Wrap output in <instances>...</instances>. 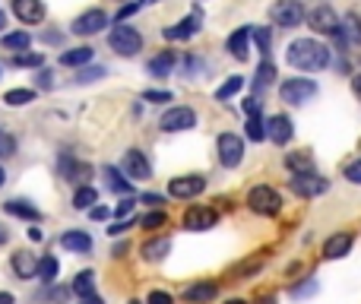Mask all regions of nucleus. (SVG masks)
<instances>
[{"label": "nucleus", "mask_w": 361, "mask_h": 304, "mask_svg": "<svg viewBox=\"0 0 361 304\" xmlns=\"http://www.w3.org/2000/svg\"><path fill=\"white\" fill-rule=\"evenodd\" d=\"M133 203H137V200H133V196H124V200L118 203V209H114V215H118V219H124V215H130V213H133Z\"/></svg>", "instance_id": "42"}, {"label": "nucleus", "mask_w": 361, "mask_h": 304, "mask_svg": "<svg viewBox=\"0 0 361 304\" xmlns=\"http://www.w3.org/2000/svg\"><path fill=\"white\" fill-rule=\"evenodd\" d=\"M4 101L10 108H23V105H29V101H35V92H32V89H10V92L4 95Z\"/></svg>", "instance_id": "35"}, {"label": "nucleus", "mask_w": 361, "mask_h": 304, "mask_svg": "<svg viewBox=\"0 0 361 304\" xmlns=\"http://www.w3.org/2000/svg\"><path fill=\"white\" fill-rule=\"evenodd\" d=\"M158 127H162L165 133L190 130V127H196V111L194 108H168V111L162 114V120H158Z\"/></svg>", "instance_id": "9"}, {"label": "nucleus", "mask_w": 361, "mask_h": 304, "mask_svg": "<svg viewBox=\"0 0 361 304\" xmlns=\"http://www.w3.org/2000/svg\"><path fill=\"white\" fill-rule=\"evenodd\" d=\"M57 270H61V266H57V260L51 257V253H44V257L38 260V272H35V276L42 279V282H54V279H57Z\"/></svg>", "instance_id": "32"}, {"label": "nucleus", "mask_w": 361, "mask_h": 304, "mask_svg": "<svg viewBox=\"0 0 361 304\" xmlns=\"http://www.w3.org/2000/svg\"><path fill=\"white\" fill-rule=\"evenodd\" d=\"M285 165H289L291 175H314L317 171L314 158H310L308 152H289V156H285Z\"/></svg>", "instance_id": "24"}, {"label": "nucleus", "mask_w": 361, "mask_h": 304, "mask_svg": "<svg viewBox=\"0 0 361 304\" xmlns=\"http://www.w3.org/2000/svg\"><path fill=\"white\" fill-rule=\"evenodd\" d=\"M0 304H13V295H10V291H0Z\"/></svg>", "instance_id": "56"}, {"label": "nucleus", "mask_w": 361, "mask_h": 304, "mask_svg": "<svg viewBox=\"0 0 361 304\" xmlns=\"http://www.w3.org/2000/svg\"><path fill=\"white\" fill-rule=\"evenodd\" d=\"M61 175H63V181L82 184V181H89V177H92V165L76 162V158H70V156H61Z\"/></svg>", "instance_id": "17"}, {"label": "nucleus", "mask_w": 361, "mask_h": 304, "mask_svg": "<svg viewBox=\"0 0 361 304\" xmlns=\"http://www.w3.org/2000/svg\"><path fill=\"white\" fill-rule=\"evenodd\" d=\"M16 137L13 133H6V130H0V158H13L16 156Z\"/></svg>", "instance_id": "39"}, {"label": "nucleus", "mask_w": 361, "mask_h": 304, "mask_svg": "<svg viewBox=\"0 0 361 304\" xmlns=\"http://www.w3.org/2000/svg\"><path fill=\"white\" fill-rule=\"evenodd\" d=\"M348 29H352V38L361 42V25H358V16H348Z\"/></svg>", "instance_id": "50"}, {"label": "nucleus", "mask_w": 361, "mask_h": 304, "mask_svg": "<svg viewBox=\"0 0 361 304\" xmlns=\"http://www.w3.org/2000/svg\"><path fill=\"white\" fill-rule=\"evenodd\" d=\"M289 187H291V194H295V196H304V200H310V196L327 194L329 184H327V177H320L314 171V175H291L289 177Z\"/></svg>", "instance_id": "6"}, {"label": "nucleus", "mask_w": 361, "mask_h": 304, "mask_svg": "<svg viewBox=\"0 0 361 304\" xmlns=\"http://www.w3.org/2000/svg\"><path fill=\"white\" fill-rule=\"evenodd\" d=\"M346 177L352 184H361V162H352V165H346Z\"/></svg>", "instance_id": "46"}, {"label": "nucleus", "mask_w": 361, "mask_h": 304, "mask_svg": "<svg viewBox=\"0 0 361 304\" xmlns=\"http://www.w3.org/2000/svg\"><path fill=\"white\" fill-rule=\"evenodd\" d=\"M6 238H10V232H6V228L0 225V244H6Z\"/></svg>", "instance_id": "57"}, {"label": "nucleus", "mask_w": 361, "mask_h": 304, "mask_svg": "<svg viewBox=\"0 0 361 304\" xmlns=\"http://www.w3.org/2000/svg\"><path fill=\"white\" fill-rule=\"evenodd\" d=\"M200 32V13H190V16H184L177 25H171V29H165L162 35L168 38V42H181V38H190Z\"/></svg>", "instance_id": "18"}, {"label": "nucleus", "mask_w": 361, "mask_h": 304, "mask_svg": "<svg viewBox=\"0 0 361 304\" xmlns=\"http://www.w3.org/2000/svg\"><path fill=\"white\" fill-rule=\"evenodd\" d=\"M139 228H165L168 225V215L165 213H149V215H139Z\"/></svg>", "instance_id": "40"}, {"label": "nucleus", "mask_w": 361, "mask_h": 304, "mask_svg": "<svg viewBox=\"0 0 361 304\" xmlns=\"http://www.w3.org/2000/svg\"><path fill=\"white\" fill-rule=\"evenodd\" d=\"M73 291H76V295H80V298H89V295H95V276H92V272H80V276H76L73 279Z\"/></svg>", "instance_id": "34"}, {"label": "nucleus", "mask_w": 361, "mask_h": 304, "mask_svg": "<svg viewBox=\"0 0 361 304\" xmlns=\"http://www.w3.org/2000/svg\"><path fill=\"white\" fill-rule=\"evenodd\" d=\"M225 304H247V301H241V298H232V301H225Z\"/></svg>", "instance_id": "59"}, {"label": "nucleus", "mask_w": 361, "mask_h": 304, "mask_svg": "<svg viewBox=\"0 0 361 304\" xmlns=\"http://www.w3.org/2000/svg\"><path fill=\"white\" fill-rule=\"evenodd\" d=\"M108 44H111V51H118L120 57H133L143 51V35H139L133 25L114 23V29L108 32Z\"/></svg>", "instance_id": "2"}, {"label": "nucleus", "mask_w": 361, "mask_h": 304, "mask_svg": "<svg viewBox=\"0 0 361 304\" xmlns=\"http://www.w3.org/2000/svg\"><path fill=\"white\" fill-rule=\"evenodd\" d=\"M95 51L92 48H73V51H63L61 54V63L63 67H86L89 61H92Z\"/></svg>", "instance_id": "29"}, {"label": "nucleus", "mask_w": 361, "mask_h": 304, "mask_svg": "<svg viewBox=\"0 0 361 304\" xmlns=\"http://www.w3.org/2000/svg\"><path fill=\"white\" fill-rule=\"evenodd\" d=\"M133 222H137V219H120V222H111V228H108V234H111V238H114V234H124L127 228L133 225Z\"/></svg>", "instance_id": "45"}, {"label": "nucleus", "mask_w": 361, "mask_h": 304, "mask_svg": "<svg viewBox=\"0 0 361 304\" xmlns=\"http://www.w3.org/2000/svg\"><path fill=\"white\" fill-rule=\"evenodd\" d=\"M352 234L348 232H336L333 238H327V244H323V257L327 260H339V257H346L348 251H352Z\"/></svg>", "instance_id": "19"}, {"label": "nucleus", "mask_w": 361, "mask_h": 304, "mask_svg": "<svg viewBox=\"0 0 361 304\" xmlns=\"http://www.w3.org/2000/svg\"><path fill=\"white\" fill-rule=\"evenodd\" d=\"M247 206H251V213H257V215H279L282 196H279L272 187L260 184V187H253L251 194H247Z\"/></svg>", "instance_id": "3"}, {"label": "nucleus", "mask_w": 361, "mask_h": 304, "mask_svg": "<svg viewBox=\"0 0 361 304\" xmlns=\"http://www.w3.org/2000/svg\"><path fill=\"white\" fill-rule=\"evenodd\" d=\"M352 89H355V95L361 99V73H355V80H352Z\"/></svg>", "instance_id": "53"}, {"label": "nucleus", "mask_w": 361, "mask_h": 304, "mask_svg": "<svg viewBox=\"0 0 361 304\" xmlns=\"http://www.w3.org/2000/svg\"><path fill=\"white\" fill-rule=\"evenodd\" d=\"M61 247L63 251H70V253H89L92 251V238H89L86 232H63L61 234Z\"/></svg>", "instance_id": "21"}, {"label": "nucleus", "mask_w": 361, "mask_h": 304, "mask_svg": "<svg viewBox=\"0 0 361 304\" xmlns=\"http://www.w3.org/2000/svg\"><path fill=\"white\" fill-rule=\"evenodd\" d=\"M13 272H16L19 279H35L38 272V257L29 251H16L13 253Z\"/></svg>", "instance_id": "20"}, {"label": "nucleus", "mask_w": 361, "mask_h": 304, "mask_svg": "<svg viewBox=\"0 0 361 304\" xmlns=\"http://www.w3.org/2000/svg\"><path fill=\"white\" fill-rule=\"evenodd\" d=\"M317 95V82L314 80H304V76H291L279 86V99L289 101V105H301V101L314 99Z\"/></svg>", "instance_id": "4"}, {"label": "nucleus", "mask_w": 361, "mask_h": 304, "mask_svg": "<svg viewBox=\"0 0 361 304\" xmlns=\"http://www.w3.org/2000/svg\"><path fill=\"white\" fill-rule=\"evenodd\" d=\"M29 238H32V241H42V238H44L42 228H29Z\"/></svg>", "instance_id": "54"}, {"label": "nucleus", "mask_w": 361, "mask_h": 304, "mask_svg": "<svg viewBox=\"0 0 361 304\" xmlns=\"http://www.w3.org/2000/svg\"><path fill=\"white\" fill-rule=\"evenodd\" d=\"M32 44V35L29 32H6L4 38H0V48L4 51H13V54H16V51H25Z\"/></svg>", "instance_id": "28"}, {"label": "nucleus", "mask_w": 361, "mask_h": 304, "mask_svg": "<svg viewBox=\"0 0 361 304\" xmlns=\"http://www.w3.org/2000/svg\"><path fill=\"white\" fill-rule=\"evenodd\" d=\"M4 209H6L10 215H16V219H29V222H38V219H42L38 206H32L29 200H6Z\"/></svg>", "instance_id": "25"}, {"label": "nucleus", "mask_w": 361, "mask_h": 304, "mask_svg": "<svg viewBox=\"0 0 361 304\" xmlns=\"http://www.w3.org/2000/svg\"><path fill=\"white\" fill-rule=\"evenodd\" d=\"M272 82H276V63H272L270 57H263L260 67H257V80H253V86H257V92H260V89L272 86Z\"/></svg>", "instance_id": "30"}, {"label": "nucleus", "mask_w": 361, "mask_h": 304, "mask_svg": "<svg viewBox=\"0 0 361 304\" xmlns=\"http://www.w3.org/2000/svg\"><path fill=\"white\" fill-rule=\"evenodd\" d=\"M0 70H4V67H0Z\"/></svg>", "instance_id": "62"}, {"label": "nucleus", "mask_w": 361, "mask_h": 304, "mask_svg": "<svg viewBox=\"0 0 361 304\" xmlns=\"http://www.w3.org/2000/svg\"><path fill=\"white\" fill-rule=\"evenodd\" d=\"M285 61H289L295 70L317 73V70H323L329 63V48L327 44H320V42H314V38H298V42L289 44Z\"/></svg>", "instance_id": "1"}, {"label": "nucleus", "mask_w": 361, "mask_h": 304, "mask_svg": "<svg viewBox=\"0 0 361 304\" xmlns=\"http://www.w3.org/2000/svg\"><path fill=\"white\" fill-rule=\"evenodd\" d=\"M244 111L247 114H260V99H247L244 101Z\"/></svg>", "instance_id": "51"}, {"label": "nucleus", "mask_w": 361, "mask_h": 304, "mask_svg": "<svg viewBox=\"0 0 361 304\" xmlns=\"http://www.w3.org/2000/svg\"><path fill=\"white\" fill-rule=\"evenodd\" d=\"M215 295H219V285L209 282V279L194 282V285H187V289H184V301H190V304H209Z\"/></svg>", "instance_id": "16"}, {"label": "nucleus", "mask_w": 361, "mask_h": 304, "mask_svg": "<svg viewBox=\"0 0 361 304\" xmlns=\"http://www.w3.org/2000/svg\"><path fill=\"white\" fill-rule=\"evenodd\" d=\"M143 101H156V105H162V101H171V92H156V89H149V92H143Z\"/></svg>", "instance_id": "44"}, {"label": "nucleus", "mask_w": 361, "mask_h": 304, "mask_svg": "<svg viewBox=\"0 0 361 304\" xmlns=\"http://www.w3.org/2000/svg\"><path fill=\"white\" fill-rule=\"evenodd\" d=\"M51 82H54V80H51V70H42V73H38V86H42V89H48Z\"/></svg>", "instance_id": "52"}, {"label": "nucleus", "mask_w": 361, "mask_h": 304, "mask_svg": "<svg viewBox=\"0 0 361 304\" xmlns=\"http://www.w3.org/2000/svg\"><path fill=\"white\" fill-rule=\"evenodd\" d=\"M203 190H206V181H203L200 175L171 177V184H168V194L177 196V200H194V196H200Z\"/></svg>", "instance_id": "10"}, {"label": "nucleus", "mask_w": 361, "mask_h": 304, "mask_svg": "<svg viewBox=\"0 0 361 304\" xmlns=\"http://www.w3.org/2000/svg\"><path fill=\"white\" fill-rule=\"evenodd\" d=\"M89 209H92L89 215H92L95 222H101V219H108V215H111V209H108V206H89Z\"/></svg>", "instance_id": "49"}, {"label": "nucleus", "mask_w": 361, "mask_h": 304, "mask_svg": "<svg viewBox=\"0 0 361 304\" xmlns=\"http://www.w3.org/2000/svg\"><path fill=\"white\" fill-rule=\"evenodd\" d=\"M241 86H244V76H228V80L222 82L219 89H215V99H219V101L232 99L234 92H241Z\"/></svg>", "instance_id": "36"}, {"label": "nucleus", "mask_w": 361, "mask_h": 304, "mask_svg": "<svg viewBox=\"0 0 361 304\" xmlns=\"http://www.w3.org/2000/svg\"><path fill=\"white\" fill-rule=\"evenodd\" d=\"M215 222H219V215L209 206H190L184 213V228L187 232H209V228H215Z\"/></svg>", "instance_id": "11"}, {"label": "nucleus", "mask_w": 361, "mask_h": 304, "mask_svg": "<svg viewBox=\"0 0 361 304\" xmlns=\"http://www.w3.org/2000/svg\"><path fill=\"white\" fill-rule=\"evenodd\" d=\"M215 152H219V162L225 168H238L241 158H244V143H241L238 133H222L219 143H215Z\"/></svg>", "instance_id": "7"}, {"label": "nucleus", "mask_w": 361, "mask_h": 304, "mask_svg": "<svg viewBox=\"0 0 361 304\" xmlns=\"http://www.w3.org/2000/svg\"><path fill=\"white\" fill-rule=\"evenodd\" d=\"M124 171H127L130 177H137V181H149V177H152L149 158H146L139 149H130V152L124 156Z\"/></svg>", "instance_id": "15"}, {"label": "nucleus", "mask_w": 361, "mask_h": 304, "mask_svg": "<svg viewBox=\"0 0 361 304\" xmlns=\"http://www.w3.org/2000/svg\"><path fill=\"white\" fill-rule=\"evenodd\" d=\"M308 25L314 32H320V35H333V38L342 32V19L336 16L329 6H314V10L308 13Z\"/></svg>", "instance_id": "8"}, {"label": "nucleus", "mask_w": 361, "mask_h": 304, "mask_svg": "<svg viewBox=\"0 0 361 304\" xmlns=\"http://www.w3.org/2000/svg\"><path fill=\"white\" fill-rule=\"evenodd\" d=\"M108 25V13L105 10H86L82 16L73 19V35H95V32H101Z\"/></svg>", "instance_id": "12"}, {"label": "nucleus", "mask_w": 361, "mask_h": 304, "mask_svg": "<svg viewBox=\"0 0 361 304\" xmlns=\"http://www.w3.org/2000/svg\"><path fill=\"white\" fill-rule=\"evenodd\" d=\"M44 63V54L42 51H16V54H13V67H42Z\"/></svg>", "instance_id": "31"}, {"label": "nucleus", "mask_w": 361, "mask_h": 304, "mask_svg": "<svg viewBox=\"0 0 361 304\" xmlns=\"http://www.w3.org/2000/svg\"><path fill=\"white\" fill-rule=\"evenodd\" d=\"M260 304H276V301H260Z\"/></svg>", "instance_id": "60"}, {"label": "nucleus", "mask_w": 361, "mask_h": 304, "mask_svg": "<svg viewBox=\"0 0 361 304\" xmlns=\"http://www.w3.org/2000/svg\"><path fill=\"white\" fill-rule=\"evenodd\" d=\"M247 139H253V143H263L266 139V127H263V120L257 118V114H247Z\"/></svg>", "instance_id": "37"}, {"label": "nucleus", "mask_w": 361, "mask_h": 304, "mask_svg": "<svg viewBox=\"0 0 361 304\" xmlns=\"http://www.w3.org/2000/svg\"><path fill=\"white\" fill-rule=\"evenodd\" d=\"M6 184V171H4V165H0V187Z\"/></svg>", "instance_id": "58"}, {"label": "nucleus", "mask_w": 361, "mask_h": 304, "mask_svg": "<svg viewBox=\"0 0 361 304\" xmlns=\"http://www.w3.org/2000/svg\"><path fill=\"white\" fill-rule=\"evenodd\" d=\"M171 67H175V54H171V51H162L158 57H152V61H149V76L165 80V76L171 73Z\"/></svg>", "instance_id": "27"}, {"label": "nucleus", "mask_w": 361, "mask_h": 304, "mask_svg": "<svg viewBox=\"0 0 361 304\" xmlns=\"http://www.w3.org/2000/svg\"><path fill=\"white\" fill-rule=\"evenodd\" d=\"M92 203H99V190L89 187V184H82V187L73 194V206L76 209H89Z\"/></svg>", "instance_id": "33"}, {"label": "nucleus", "mask_w": 361, "mask_h": 304, "mask_svg": "<svg viewBox=\"0 0 361 304\" xmlns=\"http://www.w3.org/2000/svg\"><path fill=\"white\" fill-rule=\"evenodd\" d=\"M171 251V241L168 238H152L143 244V260H149V263H158V260H165V253Z\"/></svg>", "instance_id": "26"}, {"label": "nucleus", "mask_w": 361, "mask_h": 304, "mask_svg": "<svg viewBox=\"0 0 361 304\" xmlns=\"http://www.w3.org/2000/svg\"><path fill=\"white\" fill-rule=\"evenodd\" d=\"M13 16L25 25H38L44 19V4L42 0H13Z\"/></svg>", "instance_id": "13"}, {"label": "nucleus", "mask_w": 361, "mask_h": 304, "mask_svg": "<svg viewBox=\"0 0 361 304\" xmlns=\"http://www.w3.org/2000/svg\"><path fill=\"white\" fill-rule=\"evenodd\" d=\"M263 127H266V137H270L276 146H285L291 139V133H295V127H291V120L285 118V114H272Z\"/></svg>", "instance_id": "14"}, {"label": "nucleus", "mask_w": 361, "mask_h": 304, "mask_svg": "<svg viewBox=\"0 0 361 304\" xmlns=\"http://www.w3.org/2000/svg\"><path fill=\"white\" fill-rule=\"evenodd\" d=\"M228 54L238 57V61H247V54H251V29H234L228 35Z\"/></svg>", "instance_id": "22"}, {"label": "nucleus", "mask_w": 361, "mask_h": 304, "mask_svg": "<svg viewBox=\"0 0 361 304\" xmlns=\"http://www.w3.org/2000/svg\"><path fill=\"white\" fill-rule=\"evenodd\" d=\"M310 291H317V279H308L304 285H298V289H291V298H304L310 295Z\"/></svg>", "instance_id": "43"}, {"label": "nucleus", "mask_w": 361, "mask_h": 304, "mask_svg": "<svg viewBox=\"0 0 361 304\" xmlns=\"http://www.w3.org/2000/svg\"><path fill=\"white\" fill-rule=\"evenodd\" d=\"M146 304H171V295L168 291H152V295L146 298Z\"/></svg>", "instance_id": "48"}, {"label": "nucleus", "mask_w": 361, "mask_h": 304, "mask_svg": "<svg viewBox=\"0 0 361 304\" xmlns=\"http://www.w3.org/2000/svg\"><path fill=\"white\" fill-rule=\"evenodd\" d=\"M253 42H257V48L263 51V57H270V44H272V32L266 29V25H260V29H251Z\"/></svg>", "instance_id": "38"}, {"label": "nucleus", "mask_w": 361, "mask_h": 304, "mask_svg": "<svg viewBox=\"0 0 361 304\" xmlns=\"http://www.w3.org/2000/svg\"><path fill=\"white\" fill-rule=\"evenodd\" d=\"M143 203H152V206H156V203H162V196H156V194H146V196H143Z\"/></svg>", "instance_id": "55"}, {"label": "nucleus", "mask_w": 361, "mask_h": 304, "mask_svg": "<svg viewBox=\"0 0 361 304\" xmlns=\"http://www.w3.org/2000/svg\"><path fill=\"white\" fill-rule=\"evenodd\" d=\"M139 4H143V0H133V4H127V6H120V13H118V23H124L127 16H133V13L139 10Z\"/></svg>", "instance_id": "47"}, {"label": "nucleus", "mask_w": 361, "mask_h": 304, "mask_svg": "<svg viewBox=\"0 0 361 304\" xmlns=\"http://www.w3.org/2000/svg\"><path fill=\"white\" fill-rule=\"evenodd\" d=\"M130 304H139V301H130Z\"/></svg>", "instance_id": "61"}, {"label": "nucleus", "mask_w": 361, "mask_h": 304, "mask_svg": "<svg viewBox=\"0 0 361 304\" xmlns=\"http://www.w3.org/2000/svg\"><path fill=\"white\" fill-rule=\"evenodd\" d=\"M101 76H105V67H86V70H80L76 82H80V86H86V82H99Z\"/></svg>", "instance_id": "41"}, {"label": "nucleus", "mask_w": 361, "mask_h": 304, "mask_svg": "<svg viewBox=\"0 0 361 304\" xmlns=\"http://www.w3.org/2000/svg\"><path fill=\"white\" fill-rule=\"evenodd\" d=\"M101 175H105V184H108V190H111V194H120V196H130L133 194V184L127 181V177L120 175L114 165H105V168H101Z\"/></svg>", "instance_id": "23"}, {"label": "nucleus", "mask_w": 361, "mask_h": 304, "mask_svg": "<svg viewBox=\"0 0 361 304\" xmlns=\"http://www.w3.org/2000/svg\"><path fill=\"white\" fill-rule=\"evenodd\" d=\"M270 19L276 25H282V29H295V25H301V19H304L301 0H276V4L270 6Z\"/></svg>", "instance_id": "5"}]
</instances>
